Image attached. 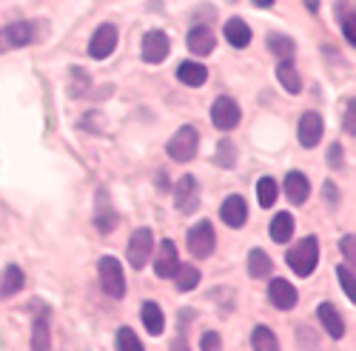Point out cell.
<instances>
[{"label":"cell","mask_w":356,"mask_h":351,"mask_svg":"<svg viewBox=\"0 0 356 351\" xmlns=\"http://www.w3.org/2000/svg\"><path fill=\"white\" fill-rule=\"evenodd\" d=\"M285 263H288V266H291L296 274H300V277L314 274L316 263H319V243H316V237H305V240H300V243H296V246L288 251Z\"/></svg>","instance_id":"6da1fadb"},{"label":"cell","mask_w":356,"mask_h":351,"mask_svg":"<svg viewBox=\"0 0 356 351\" xmlns=\"http://www.w3.org/2000/svg\"><path fill=\"white\" fill-rule=\"evenodd\" d=\"M197 149H200V134L194 126H183V129H177V134L168 140L165 146V152L171 160L177 163H188L197 157Z\"/></svg>","instance_id":"7a4b0ae2"},{"label":"cell","mask_w":356,"mask_h":351,"mask_svg":"<svg viewBox=\"0 0 356 351\" xmlns=\"http://www.w3.org/2000/svg\"><path fill=\"white\" fill-rule=\"evenodd\" d=\"M35 38H38V29H35V23H29V20L6 23L3 29H0V54L15 52V49H23V46L32 43Z\"/></svg>","instance_id":"3957f363"},{"label":"cell","mask_w":356,"mask_h":351,"mask_svg":"<svg viewBox=\"0 0 356 351\" xmlns=\"http://www.w3.org/2000/svg\"><path fill=\"white\" fill-rule=\"evenodd\" d=\"M100 283H103V291L114 300H120L126 295V277H123V269H120V263H117V257H111V254L100 257Z\"/></svg>","instance_id":"277c9868"},{"label":"cell","mask_w":356,"mask_h":351,"mask_svg":"<svg viewBox=\"0 0 356 351\" xmlns=\"http://www.w3.org/2000/svg\"><path fill=\"white\" fill-rule=\"evenodd\" d=\"M214 246H217V234H214V226L209 220H200L188 228V251L194 257H211L214 254Z\"/></svg>","instance_id":"5b68a950"},{"label":"cell","mask_w":356,"mask_h":351,"mask_svg":"<svg viewBox=\"0 0 356 351\" xmlns=\"http://www.w3.org/2000/svg\"><path fill=\"white\" fill-rule=\"evenodd\" d=\"M243 120V111H240V103H236L234 98H217L214 106H211V123L220 129V132H231L236 129Z\"/></svg>","instance_id":"8992f818"},{"label":"cell","mask_w":356,"mask_h":351,"mask_svg":"<svg viewBox=\"0 0 356 351\" xmlns=\"http://www.w3.org/2000/svg\"><path fill=\"white\" fill-rule=\"evenodd\" d=\"M174 203H177V212H183V214H194L200 209V183H197V178L186 174V178L177 180Z\"/></svg>","instance_id":"52a82bcc"},{"label":"cell","mask_w":356,"mask_h":351,"mask_svg":"<svg viewBox=\"0 0 356 351\" xmlns=\"http://www.w3.org/2000/svg\"><path fill=\"white\" fill-rule=\"evenodd\" d=\"M152 249H154V234H152V228H137V231L131 234V240H129V249H126L131 269H143L145 263H148V257H152Z\"/></svg>","instance_id":"ba28073f"},{"label":"cell","mask_w":356,"mask_h":351,"mask_svg":"<svg viewBox=\"0 0 356 351\" xmlns=\"http://www.w3.org/2000/svg\"><path fill=\"white\" fill-rule=\"evenodd\" d=\"M143 61L145 63H163L168 52H171V43H168V35L163 32V29H152V32H145L143 35Z\"/></svg>","instance_id":"9c48e42d"},{"label":"cell","mask_w":356,"mask_h":351,"mask_svg":"<svg viewBox=\"0 0 356 351\" xmlns=\"http://www.w3.org/2000/svg\"><path fill=\"white\" fill-rule=\"evenodd\" d=\"M114 49H117V26L114 23L97 26L92 40H88V54H92L95 61H106Z\"/></svg>","instance_id":"30bf717a"},{"label":"cell","mask_w":356,"mask_h":351,"mask_svg":"<svg viewBox=\"0 0 356 351\" xmlns=\"http://www.w3.org/2000/svg\"><path fill=\"white\" fill-rule=\"evenodd\" d=\"M220 217H222V223L231 226V228L245 226V220H248V203H245V197H240V194L225 197L222 206H220Z\"/></svg>","instance_id":"8fae6325"},{"label":"cell","mask_w":356,"mask_h":351,"mask_svg":"<svg viewBox=\"0 0 356 351\" xmlns=\"http://www.w3.org/2000/svg\"><path fill=\"white\" fill-rule=\"evenodd\" d=\"M300 143L305 146V149H314V146L322 140L325 134V123H322V117L316 111H305L302 114V120H300Z\"/></svg>","instance_id":"7c38bea8"},{"label":"cell","mask_w":356,"mask_h":351,"mask_svg":"<svg viewBox=\"0 0 356 351\" xmlns=\"http://www.w3.org/2000/svg\"><path fill=\"white\" fill-rule=\"evenodd\" d=\"M186 43H188V52H191V54L205 57V54L214 52L217 38H214V32H211L209 26H194L191 32H188V38H186Z\"/></svg>","instance_id":"4fadbf2b"},{"label":"cell","mask_w":356,"mask_h":351,"mask_svg":"<svg viewBox=\"0 0 356 351\" xmlns=\"http://www.w3.org/2000/svg\"><path fill=\"white\" fill-rule=\"evenodd\" d=\"M268 297H271V303H274L280 311L293 309V306H296V300H300V295H296V288H293L288 280H282V277L271 280V286H268Z\"/></svg>","instance_id":"5bb4252c"},{"label":"cell","mask_w":356,"mask_h":351,"mask_svg":"<svg viewBox=\"0 0 356 351\" xmlns=\"http://www.w3.org/2000/svg\"><path fill=\"white\" fill-rule=\"evenodd\" d=\"M285 194L293 206H302V203L311 197V183L302 171H288L285 174Z\"/></svg>","instance_id":"9a60e30c"},{"label":"cell","mask_w":356,"mask_h":351,"mask_svg":"<svg viewBox=\"0 0 356 351\" xmlns=\"http://www.w3.org/2000/svg\"><path fill=\"white\" fill-rule=\"evenodd\" d=\"M177 246L171 243V240H163L160 243V249H157V257H154V272L160 274V277H174V272H177Z\"/></svg>","instance_id":"2e32d148"},{"label":"cell","mask_w":356,"mask_h":351,"mask_svg":"<svg viewBox=\"0 0 356 351\" xmlns=\"http://www.w3.org/2000/svg\"><path fill=\"white\" fill-rule=\"evenodd\" d=\"M140 317H143L145 332L152 334V337H160V334H163V329H165V314H163V309H160L154 300H145V303H143Z\"/></svg>","instance_id":"e0dca14e"},{"label":"cell","mask_w":356,"mask_h":351,"mask_svg":"<svg viewBox=\"0 0 356 351\" xmlns=\"http://www.w3.org/2000/svg\"><path fill=\"white\" fill-rule=\"evenodd\" d=\"M95 226L103 231V234H108L114 226H117V214H114V209H111V200H108V194L100 189L97 192V206H95Z\"/></svg>","instance_id":"ac0fdd59"},{"label":"cell","mask_w":356,"mask_h":351,"mask_svg":"<svg viewBox=\"0 0 356 351\" xmlns=\"http://www.w3.org/2000/svg\"><path fill=\"white\" fill-rule=\"evenodd\" d=\"M316 314H319V323L325 326V332H328L334 340H342V337H345V323H342V314H339V311H337L331 303H322Z\"/></svg>","instance_id":"d6986e66"},{"label":"cell","mask_w":356,"mask_h":351,"mask_svg":"<svg viewBox=\"0 0 356 351\" xmlns=\"http://www.w3.org/2000/svg\"><path fill=\"white\" fill-rule=\"evenodd\" d=\"M225 40L234 46V49H245L248 43H251V29H248V23L243 20V17H231L228 23H225Z\"/></svg>","instance_id":"ffe728a7"},{"label":"cell","mask_w":356,"mask_h":351,"mask_svg":"<svg viewBox=\"0 0 356 351\" xmlns=\"http://www.w3.org/2000/svg\"><path fill=\"white\" fill-rule=\"evenodd\" d=\"M177 80L186 83V86H202L205 80H209V69H205L202 63L186 61V63H180V69H177Z\"/></svg>","instance_id":"44dd1931"},{"label":"cell","mask_w":356,"mask_h":351,"mask_svg":"<svg viewBox=\"0 0 356 351\" xmlns=\"http://www.w3.org/2000/svg\"><path fill=\"white\" fill-rule=\"evenodd\" d=\"M265 43H268V52H271V54H277L282 63H291V61H293L296 46H293V40H291V38H285V35H280V32H271L268 38H265Z\"/></svg>","instance_id":"7402d4cb"},{"label":"cell","mask_w":356,"mask_h":351,"mask_svg":"<svg viewBox=\"0 0 356 351\" xmlns=\"http://www.w3.org/2000/svg\"><path fill=\"white\" fill-rule=\"evenodd\" d=\"M271 269H274V263H271V257L265 254L262 249H254V251L248 254V274H251L254 280L268 277V274H271Z\"/></svg>","instance_id":"603a6c76"},{"label":"cell","mask_w":356,"mask_h":351,"mask_svg":"<svg viewBox=\"0 0 356 351\" xmlns=\"http://www.w3.org/2000/svg\"><path fill=\"white\" fill-rule=\"evenodd\" d=\"M277 77H280L285 92H291V95H300L302 92V77H300V72L293 69V63H280L277 66Z\"/></svg>","instance_id":"cb8c5ba5"},{"label":"cell","mask_w":356,"mask_h":351,"mask_svg":"<svg viewBox=\"0 0 356 351\" xmlns=\"http://www.w3.org/2000/svg\"><path fill=\"white\" fill-rule=\"evenodd\" d=\"M23 288V272L17 266H9L3 274H0V297H12Z\"/></svg>","instance_id":"d4e9b609"},{"label":"cell","mask_w":356,"mask_h":351,"mask_svg":"<svg viewBox=\"0 0 356 351\" xmlns=\"http://www.w3.org/2000/svg\"><path fill=\"white\" fill-rule=\"evenodd\" d=\"M251 345H254V351H280V340L268 326H257L254 329Z\"/></svg>","instance_id":"484cf974"},{"label":"cell","mask_w":356,"mask_h":351,"mask_svg":"<svg viewBox=\"0 0 356 351\" xmlns=\"http://www.w3.org/2000/svg\"><path fill=\"white\" fill-rule=\"evenodd\" d=\"M291 234H293V217L288 212H280L271 223V237L274 243H288L291 240Z\"/></svg>","instance_id":"4316f807"},{"label":"cell","mask_w":356,"mask_h":351,"mask_svg":"<svg viewBox=\"0 0 356 351\" xmlns=\"http://www.w3.org/2000/svg\"><path fill=\"white\" fill-rule=\"evenodd\" d=\"M32 351H51V334H49L46 317H38V320H35V329H32Z\"/></svg>","instance_id":"83f0119b"},{"label":"cell","mask_w":356,"mask_h":351,"mask_svg":"<svg viewBox=\"0 0 356 351\" xmlns=\"http://www.w3.org/2000/svg\"><path fill=\"white\" fill-rule=\"evenodd\" d=\"M277 194H280V189H277V180H274V178H259V183H257V197H259V206H262V209L274 206Z\"/></svg>","instance_id":"f1b7e54d"},{"label":"cell","mask_w":356,"mask_h":351,"mask_svg":"<svg viewBox=\"0 0 356 351\" xmlns=\"http://www.w3.org/2000/svg\"><path fill=\"white\" fill-rule=\"evenodd\" d=\"M174 277H177L174 283H177V288H180V291H191V288H197V283H200L197 266H177Z\"/></svg>","instance_id":"f546056e"},{"label":"cell","mask_w":356,"mask_h":351,"mask_svg":"<svg viewBox=\"0 0 356 351\" xmlns=\"http://www.w3.org/2000/svg\"><path fill=\"white\" fill-rule=\"evenodd\" d=\"M117 351H145V348L131 329H120L117 332Z\"/></svg>","instance_id":"4dcf8cb0"},{"label":"cell","mask_w":356,"mask_h":351,"mask_svg":"<svg viewBox=\"0 0 356 351\" xmlns=\"http://www.w3.org/2000/svg\"><path fill=\"white\" fill-rule=\"evenodd\" d=\"M217 163L222 169H234L236 166V149H234L231 140H220V146H217Z\"/></svg>","instance_id":"1f68e13d"},{"label":"cell","mask_w":356,"mask_h":351,"mask_svg":"<svg viewBox=\"0 0 356 351\" xmlns=\"http://www.w3.org/2000/svg\"><path fill=\"white\" fill-rule=\"evenodd\" d=\"M337 277H339V283H342V288H345L348 300L356 303V274H353L348 266H337Z\"/></svg>","instance_id":"d6a6232c"},{"label":"cell","mask_w":356,"mask_h":351,"mask_svg":"<svg viewBox=\"0 0 356 351\" xmlns=\"http://www.w3.org/2000/svg\"><path fill=\"white\" fill-rule=\"evenodd\" d=\"M86 89H88V72L72 69V86H69V95H72V98H80Z\"/></svg>","instance_id":"836d02e7"},{"label":"cell","mask_w":356,"mask_h":351,"mask_svg":"<svg viewBox=\"0 0 356 351\" xmlns=\"http://www.w3.org/2000/svg\"><path fill=\"white\" fill-rule=\"evenodd\" d=\"M342 12H345V9H342ZM342 32H345L348 43L356 46V12H345V15H342Z\"/></svg>","instance_id":"e575fe53"},{"label":"cell","mask_w":356,"mask_h":351,"mask_svg":"<svg viewBox=\"0 0 356 351\" xmlns=\"http://www.w3.org/2000/svg\"><path fill=\"white\" fill-rule=\"evenodd\" d=\"M339 249H342V257L350 263V266H356V234H345Z\"/></svg>","instance_id":"d590c367"},{"label":"cell","mask_w":356,"mask_h":351,"mask_svg":"<svg viewBox=\"0 0 356 351\" xmlns=\"http://www.w3.org/2000/svg\"><path fill=\"white\" fill-rule=\"evenodd\" d=\"M200 351H222V337L217 332H205L200 340Z\"/></svg>","instance_id":"8d00e7d4"},{"label":"cell","mask_w":356,"mask_h":351,"mask_svg":"<svg viewBox=\"0 0 356 351\" xmlns=\"http://www.w3.org/2000/svg\"><path fill=\"white\" fill-rule=\"evenodd\" d=\"M342 126H345L348 134H356V98L348 103V109L342 114Z\"/></svg>","instance_id":"74e56055"},{"label":"cell","mask_w":356,"mask_h":351,"mask_svg":"<svg viewBox=\"0 0 356 351\" xmlns=\"http://www.w3.org/2000/svg\"><path fill=\"white\" fill-rule=\"evenodd\" d=\"M322 194H325V200H328V206H337V203H339V192H337V186L331 180L322 186Z\"/></svg>","instance_id":"f35d334b"},{"label":"cell","mask_w":356,"mask_h":351,"mask_svg":"<svg viewBox=\"0 0 356 351\" xmlns=\"http://www.w3.org/2000/svg\"><path fill=\"white\" fill-rule=\"evenodd\" d=\"M328 163H331L334 169H339V166H342V146H339V143H334V146H331V152H328Z\"/></svg>","instance_id":"ab89813d"},{"label":"cell","mask_w":356,"mask_h":351,"mask_svg":"<svg viewBox=\"0 0 356 351\" xmlns=\"http://www.w3.org/2000/svg\"><path fill=\"white\" fill-rule=\"evenodd\" d=\"M171 351H191V348H188V343H186V326L180 329V337H177V340L171 343Z\"/></svg>","instance_id":"60d3db41"},{"label":"cell","mask_w":356,"mask_h":351,"mask_svg":"<svg viewBox=\"0 0 356 351\" xmlns=\"http://www.w3.org/2000/svg\"><path fill=\"white\" fill-rule=\"evenodd\" d=\"M97 120H100V114H97V111H95V114H86V117H83V126H92V129H97V132H100L103 126H100Z\"/></svg>","instance_id":"b9f144b4"},{"label":"cell","mask_w":356,"mask_h":351,"mask_svg":"<svg viewBox=\"0 0 356 351\" xmlns=\"http://www.w3.org/2000/svg\"><path fill=\"white\" fill-rule=\"evenodd\" d=\"M302 3H305V9H308V12H314V15L319 12V0H302Z\"/></svg>","instance_id":"7bdbcfd3"},{"label":"cell","mask_w":356,"mask_h":351,"mask_svg":"<svg viewBox=\"0 0 356 351\" xmlns=\"http://www.w3.org/2000/svg\"><path fill=\"white\" fill-rule=\"evenodd\" d=\"M254 6H259V9H265V6H274V0H251Z\"/></svg>","instance_id":"ee69618b"}]
</instances>
